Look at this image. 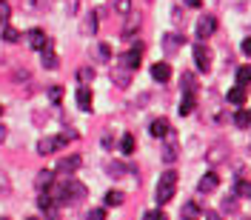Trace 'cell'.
<instances>
[{"instance_id": "f546056e", "label": "cell", "mask_w": 251, "mask_h": 220, "mask_svg": "<svg viewBox=\"0 0 251 220\" xmlns=\"http://www.w3.org/2000/svg\"><path fill=\"white\" fill-rule=\"evenodd\" d=\"M146 218H157V220H163V209H151V212H149Z\"/></svg>"}, {"instance_id": "83f0119b", "label": "cell", "mask_w": 251, "mask_h": 220, "mask_svg": "<svg viewBox=\"0 0 251 220\" xmlns=\"http://www.w3.org/2000/svg\"><path fill=\"white\" fill-rule=\"evenodd\" d=\"M166 46H169V49L183 46V37H177V34H169V37H166Z\"/></svg>"}, {"instance_id": "5bb4252c", "label": "cell", "mask_w": 251, "mask_h": 220, "mask_svg": "<svg viewBox=\"0 0 251 220\" xmlns=\"http://www.w3.org/2000/svg\"><path fill=\"white\" fill-rule=\"evenodd\" d=\"M226 100H228V103H234V106H243V103H246V86H240V83H237L234 89H228Z\"/></svg>"}, {"instance_id": "d6a6232c", "label": "cell", "mask_w": 251, "mask_h": 220, "mask_svg": "<svg viewBox=\"0 0 251 220\" xmlns=\"http://www.w3.org/2000/svg\"><path fill=\"white\" fill-rule=\"evenodd\" d=\"M60 89H51V92H49V97H51V100H54V103H57V100H60Z\"/></svg>"}, {"instance_id": "7402d4cb", "label": "cell", "mask_w": 251, "mask_h": 220, "mask_svg": "<svg viewBox=\"0 0 251 220\" xmlns=\"http://www.w3.org/2000/svg\"><path fill=\"white\" fill-rule=\"evenodd\" d=\"M126 194L123 192H106V206H123Z\"/></svg>"}, {"instance_id": "484cf974", "label": "cell", "mask_w": 251, "mask_h": 220, "mask_svg": "<svg viewBox=\"0 0 251 220\" xmlns=\"http://www.w3.org/2000/svg\"><path fill=\"white\" fill-rule=\"evenodd\" d=\"M163 160H166V163H174V160H177V149H174V143H169V146L163 149Z\"/></svg>"}, {"instance_id": "7c38bea8", "label": "cell", "mask_w": 251, "mask_h": 220, "mask_svg": "<svg viewBox=\"0 0 251 220\" xmlns=\"http://www.w3.org/2000/svg\"><path fill=\"white\" fill-rule=\"evenodd\" d=\"M149 135H151V138H166V135H169V120H166V117L151 120V123H149Z\"/></svg>"}, {"instance_id": "30bf717a", "label": "cell", "mask_w": 251, "mask_h": 220, "mask_svg": "<svg viewBox=\"0 0 251 220\" xmlns=\"http://www.w3.org/2000/svg\"><path fill=\"white\" fill-rule=\"evenodd\" d=\"M151 78H154L157 83H169V80H172V66H169V63H154V66H151Z\"/></svg>"}, {"instance_id": "44dd1931", "label": "cell", "mask_w": 251, "mask_h": 220, "mask_svg": "<svg viewBox=\"0 0 251 220\" xmlns=\"http://www.w3.org/2000/svg\"><path fill=\"white\" fill-rule=\"evenodd\" d=\"M237 83L240 86H249L251 83V66H240L237 69Z\"/></svg>"}, {"instance_id": "52a82bcc", "label": "cell", "mask_w": 251, "mask_h": 220, "mask_svg": "<svg viewBox=\"0 0 251 220\" xmlns=\"http://www.w3.org/2000/svg\"><path fill=\"white\" fill-rule=\"evenodd\" d=\"M77 169H80V157L77 155L63 157L60 163H57V174H66V177H69V174H75Z\"/></svg>"}, {"instance_id": "ac0fdd59", "label": "cell", "mask_w": 251, "mask_h": 220, "mask_svg": "<svg viewBox=\"0 0 251 220\" xmlns=\"http://www.w3.org/2000/svg\"><path fill=\"white\" fill-rule=\"evenodd\" d=\"M134 146H137L134 135H123V140H120V152H123V155H131V152H134Z\"/></svg>"}, {"instance_id": "8992f818", "label": "cell", "mask_w": 251, "mask_h": 220, "mask_svg": "<svg viewBox=\"0 0 251 220\" xmlns=\"http://www.w3.org/2000/svg\"><path fill=\"white\" fill-rule=\"evenodd\" d=\"M214 29H217V17H214V15L200 17V23H197V37H211Z\"/></svg>"}, {"instance_id": "ffe728a7", "label": "cell", "mask_w": 251, "mask_h": 220, "mask_svg": "<svg viewBox=\"0 0 251 220\" xmlns=\"http://www.w3.org/2000/svg\"><path fill=\"white\" fill-rule=\"evenodd\" d=\"M3 40H6V43H17V40H20V31L6 23V26H3Z\"/></svg>"}, {"instance_id": "e0dca14e", "label": "cell", "mask_w": 251, "mask_h": 220, "mask_svg": "<svg viewBox=\"0 0 251 220\" xmlns=\"http://www.w3.org/2000/svg\"><path fill=\"white\" fill-rule=\"evenodd\" d=\"M234 194L237 197H251V180H237L234 183Z\"/></svg>"}, {"instance_id": "ba28073f", "label": "cell", "mask_w": 251, "mask_h": 220, "mask_svg": "<svg viewBox=\"0 0 251 220\" xmlns=\"http://www.w3.org/2000/svg\"><path fill=\"white\" fill-rule=\"evenodd\" d=\"M217 186H220V174L208 172V174H203V180L197 183V192H200V194H208V192H214Z\"/></svg>"}, {"instance_id": "d6986e66", "label": "cell", "mask_w": 251, "mask_h": 220, "mask_svg": "<svg viewBox=\"0 0 251 220\" xmlns=\"http://www.w3.org/2000/svg\"><path fill=\"white\" fill-rule=\"evenodd\" d=\"M34 183H37V189H49L51 183H54V172H40Z\"/></svg>"}, {"instance_id": "f1b7e54d", "label": "cell", "mask_w": 251, "mask_h": 220, "mask_svg": "<svg viewBox=\"0 0 251 220\" xmlns=\"http://www.w3.org/2000/svg\"><path fill=\"white\" fill-rule=\"evenodd\" d=\"M117 9H120L123 15H128V12H131V6H128V0H120V3H117Z\"/></svg>"}, {"instance_id": "4fadbf2b", "label": "cell", "mask_w": 251, "mask_h": 220, "mask_svg": "<svg viewBox=\"0 0 251 220\" xmlns=\"http://www.w3.org/2000/svg\"><path fill=\"white\" fill-rule=\"evenodd\" d=\"M37 209H40V212H46V215H54L57 203H54L51 192H40V197H37Z\"/></svg>"}, {"instance_id": "9a60e30c", "label": "cell", "mask_w": 251, "mask_h": 220, "mask_svg": "<svg viewBox=\"0 0 251 220\" xmlns=\"http://www.w3.org/2000/svg\"><path fill=\"white\" fill-rule=\"evenodd\" d=\"M40 63L46 66V69H57L60 63H57V55L51 52V43H49L46 49H40Z\"/></svg>"}, {"instance_id": "7a4b0ae2", "label": "cell", "mask_w": 251, "mask_h": 220, "mask_svg": "<svg viewBox=\"0 0 251 220\" xmlns=\"http://www.w3.org/2000/svg\"><path fill=\"white\" fill-rule=\"evenodd\" d=\"M174 192H177V172L169 169V172L160 174V180H157V186H154V203L166 206L174 197Z\"/></svg>"}, {"instance_id": "d4e9b609", "label": "cell", "mask_w": 251, "mask_h": 220, "mask_svg": "<svg viewBox=\"0 0 251 220\" xmlns=\"http://www.w3.org/2000/svg\"><path fill=\"white\" fill-rule=\"evenodd\" d=\"M9 192H12V180H9V174L0 172V197H6Z\"/></svg>"}, {"instance_id": "277c9868", "label": "cell", "mask_w": 251, "mask_h": 220, "mask_svg": "<svg viewBox=\"0 0 251 220\" xmlns=\"http://www.w3.org/2000/svg\"><path fill=\"white\" fill-rule=\"evenodd\" d=\"M194 63H197L200 72H208L211 69V49L205 46V43H197L194 46Z\"/></svg>"}, {"instance_id": "e575fe53", "label": "cell", "mask_w": 251, "mask_h": 220, "mask_svg": "<svg viewBox=\"0 0 251 220\" xmlns=\"http://www.w3.org/2000/svg\"><path fill=\"white\" fill-rule=\"evenodd\" d=\"M0 114H3V106H0Z\"/></svg>"}, {"instance_id": "6da1fadb", "label": "cell", "mask_w": 251, "mask_h": 220, "mask_svg": "<svg viewBox=\"0 0 251 220\" xmlns=\"http://www.w3.org/2000/svg\"><path fill=\"white\" fill-rule=\"evenodd\" d=\"M51 197H54V203H57V206H75V203H80V200L86 197V186L69 174L63 183H57V186H54Z\"/></svg>"}, {"instance_id": "4316f807", "label": "cell", "mask_w": 251, "mask_h": 220, "mask_svg": "<svg viewBox=\"0 0 251 220\" xmlns=\"http://www.w3.org/2000/svg\"><path fill=\"white\" fill-rule=\"evenodd\" d=\"M77 78H80V83H89V80H94V69H80Z\"/></svg>"}, {"instance_id": "4dcf8cb0", "label": "cell", "mask_w": 251, "mask_h": 220, "mask_svg": "<svg viewBox=\"0 0 251 220\" xmlns=\"http://www.w3.org/2000/svg\"><path fill=\"white\" fill-rule=\"evenodd\" d=\"M183 3H186V6H191V9H200V6H203V0H183Z\"/></svg>"}, {"instance_id": "9c48e42d", "label": "cell", "mask_w": 251, "mask_h": 220, "mask_svg": "<svg viewBox=\"0 0 251 220\" xmlns=\"http://www.w3.org/2000/svg\"><path fill=\"white\" fill-rule=\"evenodd\" d=\"M75 100H77V106H80L83 111H89V109H92V103H94L92 89H89V86H80L77 94H75Z\"/></svg>"}, {"instance_id": "cb8c5ba5", "label": "cell", "mask_w": 251, "mask_h": 220, "mask_svg": "<svg viewBox=\"0 0 251 220\" xmlns=\"http://www.w3.org/2000/svg\"><path fill=\"white\" fill-rule=\"evenodd\" d=\"M9 17H12V6H9L6 0H0V26H6Z\"/></svg>"}, {"instance_id": "3957f363", "label": "cell", "mask_w": 251, "mask_h": 220, "mask_svg": "<svg viewBox=\"0 0 251 220\" xmlns=\"http://www.w3.org/2000/svg\"><path fill=\"white\" fill-rule=\"evenodd\" d=\"M75 138H77L75 132H63V135H54V138H43V140L37 143V152L40 155H54V152H60L63 146L72 143Z\"/></svg>"}, {"instance_id": "8fae6325", "label": "cell", "mask_w": 251, "mask_h": 220, "mask_svg": "<svg viewBox=\"0 0 251 220\" xmlns=\"http://www.w3.org/2000/svg\"><path fill=\"white\" fill-rule=\"evenodd\" d=\"M120 60H123V69L134 72V69L140 66V46H137V49H128V52H126V55L120 57Z\"/></svg>"}, {"instance_id": "1f68e13d", "label": "cell", "mask_w": 251, "mask_h": 220, "mask_svg": "<svg viewBox=\"0 0 251 220\" xmlns=\"http://www.w3.org/2000/svg\"><path fill=\"white\" fill-rule=\"evenodd\" d=\"M89 215H92V218H106V209H92Z\"/></svg>"}, {"instance_id": "836d02e7", "label": "cell", "mask_w": 251, "mask_h": 220, "mask_svg": "<svg viewBox=\"0 0 251 220\" xmlns=\"http://www.w3.org/2000/svg\"><path fill=\"white\" fill-rule=\"evenodd\" d=\"M243 52H246V55H251V37H246V40H243Z\"/></svg>"}, {"instance_id": "2e32d148", "label": "cell", "mask_w": 251, "mask_h": 220, "mask_svg": "<svg viewBox=\"0 0 251 220\" xmlns=\"http://www.w3.org/2000/svg\"><path fill=\"white\" fill-rule=\"evenodd\" d=\"M177 109H180V114H191V111H194V92H186V97L180 100Z\"/></svg>"}, {"instance_id": "5b68a950", "label": "cell", "mask_w": 251, "mask_h": 220, "mask_svg": "<svg viewBox=\"0 0 251 220\" xmlns=\"http://www.w3.org/2000/svg\"><path fill=\"white\" fill-rule=\"evenodd\" d=\"M26 37H29V46L34 49V52H40V49H46L51 40H49V34L43 29H29L26 31Z\"/></svg>"}, {"instance_id": "603a6c76", "label": "cell", "mask_w": 251, "mask_h": 220, "mask_svg": "<svg viewBox=\"0 0 251 220\" xmlns=\"http://www.w3.org/2000/svg\"><path fill=\"white\" fill-rule=\"evenodd\" d=\"M234 123L240 126V129L251 126V111H246V109H243V111H237V114H234Z\"/></svg>"}]
</instances>
